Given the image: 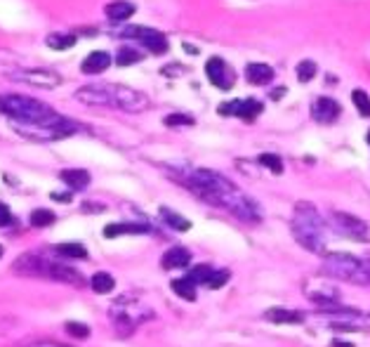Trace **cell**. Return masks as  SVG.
I'll return each mask as SVG.
<instances>
[{
	"mask_svg": "<svg viewBox=\"0 0 370 347\" xmlns=\"http://www.w3.org/2000/svg\"><path fill=\"white\" fill-rule=\"evenodd\" d=\"M161 215H163V220L168 222L172 229H177V232H189V229H191V222H189L186 217H182L179 213H175V210L161 208Z\"/></svg>",
	"mask_w": 370,
	"mask_h": 347,
	"instance_id": "obj_23",
	"label": "cell"
},
{
	"mask_svg": "<svg viewBox=\"0 0 370 347\" xmlns=\"http://www.w3.org/2000/svg\"><path fill=\"white\" fill-rule=\"evenodd\" d=\"M0 258H3V246H0Z\"/></svg>",
	"mask_w": 370,
	"mask_h": 347,
	"instance_id": "obj_40",
	"label": "cell"
},
{
	"mask_svg": "<svg viewBox=\"0 0 370 347\" xmlns=\"http://www.w3.org/2000/svg\"><path fill=\"white\" fill-rule=\"evenodd\" d=\"M342 114V107L330 100V97H319L314 104H312V116L319 120V123H333V120Z\"/></svg>",
	"mask_w": 370,
	"mask_h": 347,
	"instance_id": "obj_13",
	"label": "cell"
},
{
	"mask_svg": "<svg viewBox=\"0 0 370 347\" xmlns=\"http://www.w3.org/2000/svg\"><path fill=\"white\" fill-rule=\"evenodd\" d=\"M352 100H354V107H356L359 114L370 118V97H368V93H364V90H354Z\"/></svg>",
	"mask_w": 370,
	"mask_h": 347,
	"instance_id": "obj_28",
	"label": "cell"
},
{
	"mask_svg": "<svg viewBox=\"0 0 370 347\" xmlns=\"http://www.w3.org/2000/svg\"><path fill=\"white\" fill-rule=\"evenodd\" d=\"M262 102L258 100H233V102H226L220 107V114L222 116H238L248 120V123H253L255 118L262 114Z\"/></svg>",
	"mask_w": 370,
	"mask_h": 347,
	"instance_id": "obj_12",
	"label": "cell"
},
{
	"mask_svg": "<svg viewBox=\"0 0 370 347\" xmlns=\"http://www.w3.org/2000/svg\"><path fill=\"white\" fill-rule=\"evenodd\" d=\"M165 125L175 128V125H194V118L186 114H170L165 116Z\"/></svg>",
	"mask_w": 370,
	"mask_h": 347,
	"instance_id": "obj_34",
	"label": "cell"
},
{
	"mask_svg": "<svg viewBox=\"0 0 370 347\" xmlns=\"http://www.w3.org/2000/svg\"><path fill=\"white\" fill-rule=\"evenodd\" d=\"M0 114L21 125H52L64 118L48 104L26 95H0Z\"/></svg>",
	"mask_w": 370,
	"mask_h": 347,
	"instance_id": "obj_4",
	"label": "cell"
},
{
	"mask_svg": "<svg viewBox=\"0 0 370 347\" xmlns=\"http://www.w3.org/2000/svg\"><path fill=\"white\" fill-rule=\"evenodd\" d=\"M323 274L349 281L356 286H370V260L354 258L349 253H328L323 258Z\"/></svg>",
	"mask_w": 370,
	"mask_h": 347,
	"instance_id": "obj_6",
	"label": "cell"
},
{
	"mask_svg": "<svg viewBox=\"0 0 370 347\" xmlns=\"http://www.w3.org/2000/svg\"><path fill=\"white\" fill-rule=\"evenodd\" d=\"M90 284H92V291L100 293V296H107V293L116 289V279H113L109 271H97Z\"/></svg>",
	"mask_w": 370,
	"mask_h": 347,
	"instance_id": "obj_22",
	"label": "cell"
},
{
	"mask_svg": "<svg viewBox=\"0 0 370 347\" xmlns=\"http://www.w3.org/2000/svg\"><path fill=\"white\" fill-rule=\"evenodd\" d=\"M172 175L179 185H184L189 192H194L201 201L210 203L231 213L236 220L243 222H262L264 210L255 199H250L245 192H240L229 177L222 172L210 168H186V170H172Z\"/></svg>",
	"mask_w": 370,
	"mask_h": 347,
	"instance_id": "obj_1",
	"label": "cell"
},
{
	"mask_svg": "<svg viewBox=\"0 0 370 347\" xmlns=\"http://www.w3.org/2000/svg\"><path fill=\"white\" fill-rule=\"evenodd\" d=\"M330 224L337 234L354 241H368V224L356 215L349 213H333L330 215Z\"/></svg>",
	"mask_w": 370,
	"mask_h": 347,
	"instance_id": "obj_9",
	"label": "cell"
},
{
	"mask_svg": "<svg viewBox=\"0 0 370 347\" xmlns=\"http://www.w3.org/2000/svg\"><path fill=\"white\" fill-rule=\"evenodd\" d=\"M52 199H55V201H62V203H69V201H71V194H52Z\"/></svg>",
	"mask_w": 370,
	"mask_h": 347,
	"instance_id": "obj_37",
	"label": "cell"
},
{
	"mask_svg": "<svg viewBox=\"0 0 370 347\" xmlns=\"http://www.w3.org/2000/svg\"><path fill=\"white\" fill-rule=\"evenodd\" d=\"M75 100L88 107H109L127 111V114H142L151 107V100L144 93L127 86H116V83H90L75 90Z\"/></svg>",
	"mask_w": 370,
	"mask_h": 347,
	"instance_id": "obj_2",
	"label": "cell"
},
{
	"mask_svg": "<svg viewBox=\"0 0 370 347\" xmlns=\"http://www.w3.org/2000/svg\"><path fill=\"white\" fill-rule=\"evenodd\" d=\"M149 227L147 224H134V222H111L104 227V237L107 239H116V237H125V234H147Z\"/></svg>",
	"mask_w": 370,
	"mask_h": 347,
	"instance_id": "obj_18",
	"label": "cell"
},
{
	"mask_svg": "<svg viewBox=\"0 0 370 347\" xmlns=\"http://www.w3.org/2000/svg\"><path fill=\"white\" fill-rule=\"evenodd\" d=\"M45 43L50 45L52 50H69L75 45V33H50Z\"/></svg>",
	"mask_w": 370,
	"mask_h": 347,
	"instance_id": "obj_25",
	"label": "cell"
},
{
	"mask_svg": "<svg viewBox=\"0 0 370 347\" xmlns=\"http://www.w3.org/2000/svg\"><path fill=\"white\" fill-rule=\"evenodd\" d=\"M206 76L210 78L215 88L220 90H229L236 81V73L231 71V66L224 62L222 57H210L208 64H206Z\"/></svg>",
	"mask_w": 370,
	"mask_h": 347,
	"instance_id": "obj_11",
	"label": "cell"
},
{
	"mask_svg": "<svg viewBox=\"0 0 370 347\" xmlns=\"http://www.w3.org/2000/svg\"><path fill=\"white\" fill-rule=\"evenodd\" d=\"M314 76H316V62H312V59H302L297 64V81L309 83Z\"/></svg>",
	"mask_w": 370,
	"mask_h": 347,
	"instance_id": "obj_29",
	"label": "cell"
},
{
	"mask_svg": "<svg viewBox=\"0 0 370 347\" xmlns=\"http://www.w3.org/2000/svg\"><path fill=\"white\" fill-rule=\"evenodd\" d=\"M12 222H14V215H12V210L7 208L3 201H0V227H10Z\"/></svg>",
	"mask_w": 370,
	"mask_h": 347,
	"instance_id": "obj_35",
	"label": "cell"
},
{
	"mask_svg": "<svg viewBox=\"0 0 370 347\" xmlns=\"http://www.w3.org/2000/svg\"><path fill=\"white\" fill-rule=\"evenodd\" d=\"M57 215L52 213V210H45V208H38L31 213V224L33 227H50V224H55Z\"/></svg>",
	"mask_w": 370,
	"mask_h": 347,
	"instance_id": "obj_27",
	"label": "cell"
},
{
	"mask_svg": "<svg viewBox=\"0 0 370 347\" xmlns=\"http://www.w3.org/2000/svg\"><path fill=\"white\" fill-rule=\"evenodd\" d=\"M111 55L109 52H104V50H95V52H90V55L83 59V66H80V71L85 73V76H97V73H104L111 66Z\"/></svg>",
	"mask_w": 370,
	"mask_h": 347,
	"instance_id": "obj_14",
	"label": "cell"
},
{
	"mask_svg": "<svg viewBox=\"0 0 370 347\" xmlns=\"http://www.w3.org/2000/svg\"><path fill=\"white\" fill-rule=\"evenodd\" d=\"M333 347H354L352 343H342V341H335L333 343Z\"/></svg>",
	"mask_w": 370,
	"mask_h": 347,
	"instance_id": "obj_38",
	"label": "cell"
},
{
	"mask_svg": "<svg viewBox=\"0 0 370 347\" xmlns=\"http://www.w3.org/2000/svg\"><path fill=\"white\" fill-rule=\"evenodd\" d=\"M55 251H57L59 258H71V260L88 258V248L83 244H75V241H69V244H59V246H55Z\"/></svg>",
	"mask_w": 370,
	"mask_h": 347,
	"instance_id": "obj_21",
	"label": "cell"
},
{
	"mask_svg": "<svg viewBox=\"0 0 370 347\" xmlns=\"http://www.w3.org/2000/svg\"><path fill=\"white\" fill-rule=\"evenodd\" d=\"M267 321H274V323H302V314L292 312V309H283V307H274L264 314Z\"/></svg>",
	"mask_w": 370,
	"mask_h": 347,
	"instance_id": "obj_20",
	"label": "cell"
},
{
	"mask_svg": "<svg viewBox=\"0 0 370 347\" xmlns=\"http://www.w3.org/2000/svg\"><path fill=\"white\" fill-rule=\"evenodd\" d=\"M66 333L73 336V338H80V341H85V338L90 336V328L88 323H78V321H66Z\"/></svg>",
	"mask_w": 370,
	"mask_h": 347,
	"instance_id": "obj_32",
	"label": "cell"
},
{
	"mask_svg": "<svg viewBox=\"0 0 370 347\" xmlns=\"http://www.w3.org/2000/svg\"><path fill=\"white\" fill-rule=\"evenodd\" d=\"M323 232H326V224H323V217L319 215L312 203L307 201H300L295 206V215H292V237L295 241L307 248L309 253H316V255H328V248H326V239H323Z\"/></svg>",
	"mask_w": 370,
	"mask_h": 347,
	"instance_id": "obj_5",
	"label": "cell"
},
{
	"mask_svg": "<svg viewBox=\"0 0 370 347\" xmlns=\"http://www.w3.org/2000/svg\"><path fill=\"white\" fill-rule=\"evenodd\" d=\"M139 59H142V52L139 50L130 48V45H123V48L118 50V55H116V64L118 66H130L134 62H139Z\"/></svg>",
	"mask_w": 370,
	"mask_h": 347,
	"instance_id": "obj_26",
	"label": "cell"
},
{
	"mask_svg": "<svg viewBox=\"0 0 370 347\" xmlns=\"http://www.w3.org/2000/svg\"><path fill=\"white\" fill-rule=\"evenodd\" d=\"M12 271L19 276H33V279H48V281H59V284H69V286H85V276L80 274L78 269H73L64 262H59L57 258H50L45 253L28 251L21 258L12 262Z\"/></svg>",
	"mask_w": 370,
	"mask_h": 347,
	"instance_id": "obj_3",
	"label": "cell"
},
{
	"mask_svg": "<svg viewBox=\"0 0 370 347\" xmlns=\"http://www.w3.org/2000/svg\"><path fill=\"white\" fill-rule=\"evenodd\" d=\"M226 281H229V271H226V269H220V271H213V276H210L208 279V289L210 291H217V289H222V286L226 284Z\"/></svg>",
	"mask_w": 370,
	"mask_h": 347,
	"instance_id": "obj_33",
	"label": "cell"
},
{
	"mask_svg": "<svg viewBox=\"0 0 370 347\" xmlns=\"http://www.w3.org/2000/svg\"><path fill=\"white\" fill-rule=\"evenodd\" d=\"M172 291H175L179 298L189 300V303H191V300H196V284L189 276L175 279V281H172Z\"/></svg>",
	"mask_w": 370,
	"mask_h": 347,
	"instance_id": "obj_24",
	"label": "cell"
},
{
	"mask_svg": "<svg viewBox=\"0 0 370 347\" xmlns=\"http://www.w3.org/2000/svg\"><path fill=\"white\" fill-rule=\"evenodd\" d=\"M213 271H215L213 267H208V265H199V267H194L191 271H189L186 276L191 279L194 284H203V286H206V284H208V279L213 276Z\"/></svg>",
	"mask_w": 370,
	"mask_h": 347,
	"instance_id": "obj_30",
	"label": "cell"
},
{
	"mask_svg": "<svg viewBox=\"0 0 370 347\" xmlns=\"http://www.w3.org/2000/svg\"><path fill=\"white\" fill-rule=\"evenodd\" d=\"M137 12V5L130 3V0H113L107 7H104V14L113 24H120V21H127L132 14Z\"/></svg>",
	"mask_w": 370,
	"mask_h": 347,
	"instance_id": "obj_15",
	"label": "cell"
},
{
	"mask_svg": "<svg viewBox=\"0 0 370 347\" xmlns=\"http://www.w3.org/2000/svg\"><path fill=\"white\" fill-rule=\"evenodd\" d=\"M245 81L253 86H267L269 81H274V69L264 62H253L245 66Z\"/></svg>",
	"mask_w": 370,
	"mask_h": 347,
	"instance_id": "obj_17",
	"label": "cell"
},
{
	"mask_svg": "<svg viewBox=\"0 0 370 347\" xmlns=\"http://www.w3.org/2000/svg\"><path fill=\"white\" fill-rule=\"evenodd\" d=\"M151 316H154V312H151L149 307H142L137 300L132 298H120L118 303L111 305V321L113 326L118 328L120 336L132 333L142 321H149Z\"/></svg>",
	"mask_w": 370,
	"mask_h": 347,
	"instance_id": "obj_7",
	"label": "cell"
},
{
	"mask_svg": "<svg viewBox=\"0 0 370 347\" xmlns=\"http://www.w3.org/2000/svg\"><path fill=\"white\" fill-rule=\"evenodd\" d=\"M12 78L24 81L28 86H36V88H45V90L62 86V76L50 69H21L17 73H12Z\"/></svg>",
	"mask_w": 370,
	"mask_h": 347,
	"instance_id": "obj_10",
	"label": "cell"
},
{
	"mask_svg": "<svg viewBox=\"0 0 370 347\" xmlns=\"http://www.w3.org/2000/svg\"><path fill=\"white\" fill-rule=\"evenodd\" d=\"M189 262H191V253L186 251V248L177 246V248H170V251L163 253L161 258V267L163 269H182L186 267Z\"/></svg>",
	"mask_w": 370,
	"mask_h": 347,
	"instance_id": "obj_16",
	"label": "cell"
},
{
	"mask_svg": "<svg viewBox=\"0 0 370 347\" xmlns=\"http://www.w3.org/2000/svg\"><path fill=\"white\" fill-rule=\"evenodd\" d=\"M26 347H71V345H62V343H52V341H41V343H31Z\"/></svg>",
	"mask_w": 370,
	"mask_h": 347,
	"instance_id": "obj_36",
	"label": "cell"
},
{
	"mask_svg": "<svg viewBox=\"0 0 370 347\" xmlns=\"http://www.w3.org/2000/svg\"><path fill=\"white\" fill-rule=\"evenodd\" d=\"M118 36L120 38L142 43L149 52H154V55H165V52H168V38L151 26H125L123 31H118Z\"/></svg>",
	"mask_w": 370,
	"mask_h": 347,
	"instance_id": "obj_8",
	"label": "cell"
},
{
	"mask_svg": "<svg viewBox=\"0 0 370 347\" xmlns=\"http://www.w3.org/2000/svg\"><path fill=\"white\" fill-rule=\"evenodd\" d=\"M366 140H368V145H370V130L366 133Z\"/></svg>",
	"mask_w": 370,
	"mask_h": 347,
	"instance_id": "obj_39",
	"label": "cell"
},
{
	"mask_svg": "<svg viewBox=\"0 0 370 347\" xmlns=\"http://www.w3.org/2000/svg\"><path fill=\"white\" fill-rule=\"evenodd\" d=\"M64 185H69L71 190H85L90 185V172L88 170H80V168H66L59 172Z\"/></svg>",
	"mask_w": 370,
	"mask_h": 347,
	"instance_id": "obj_19",
	"label": "cell"
},
{
	"mask_svg": "<svg viewBox=\"0 0 370 347\" xmlns=\"http://www.w3.org/2000/svg\"><path fill=\"white\" fill-rule=\"evenodd\" d=\"M258 161L264 165V168H269L271 172H276V175H281V172H283V163H281V158H278L276 154H262Z\"/></svg>",
	"mask_w": 370,
	"mask_h": 347,
	"instance_id": "obj_31",
	"label": "cell"
}]
</instances>
